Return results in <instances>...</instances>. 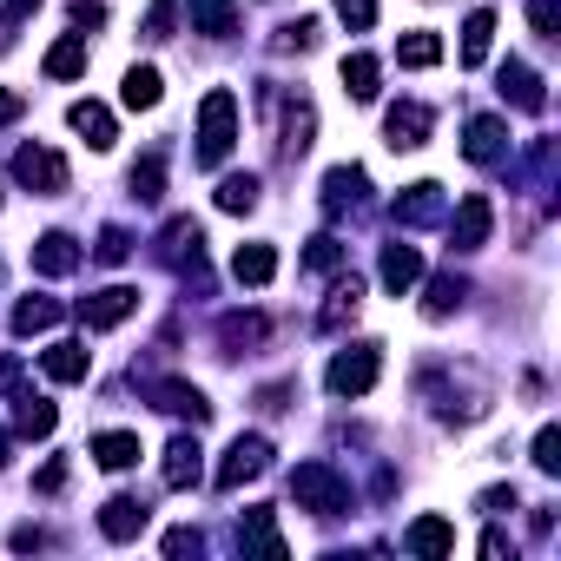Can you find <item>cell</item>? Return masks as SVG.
<instances>
[{
    "instance_id": "6da1fadb",
    "label": "cell",
    "mask_w": 561,
    "mask_h": 561,
    "mask_svg": "<svg viewBox=\"0 0 561 561\" xmlns=\"http://www.w3.org/2000/svg\"><path fill=\"white\" fill-rule=\"evenodd\" d=\"M231 146H238V93L211 87L198 100V165H225Z\"/></svg>"
},
{
    "instance_id": "7a4b0ae2",
    "label": "cell",
    "mask_w": 561,
    "mask_h": 561,
    "mask_svg": "<svg viewBox=\"0 0 561 561\" xmlns=\"http://www.w3.org/2000/svg\"><path fill=\"white\" fill-rule=\"evenodd\" d=\"M377 377H383V351H377V344H344V351L331 357V370H324V390L351 403V397H370Z\"/></svg>"
},
{
    "instance_id": "3957f363",
    "label": "cell",
    "mask_w": 561,
    "mask_h": 561,
    "mask_svg": "<svg viewBox=\"0 0 561 561\" xmlns=\"http://www.w3.org/2000/svg\"><path fill=\"white\" fill-rule=\"evenodd\" d=\"M291 502L311 508V515H344L351 508V482L331 462H298L291 469Z\"/></svg>"
},
{
    "instance_id": "277c9868",
    "label": "cell",
    "mask_w": 561,
    "mask_h": 561,
    "mask_svg": "<svg viewBox=\"0 0 561 561\" xmlns=\"http://www.w3.org/2000/svg\"><path fill=\"white\" fill-rule=\"evenodd\" d=\"M159 257H165L179 277H192L198 291H211V271H205V231H198V218H165V231H159Z\"/></svg>"
},
{
    "instance_id": "5b68a950",
    "label": "cell",
    "mask_w": 561,
    "mask_h": 561,
    "mask_svg": "<svg viewBox=\"0 0 561 561\" xmlns=\"http://www.w3.org/2000/svg\"><path fill=\"white\" fill-rule=\"evenodd\" d=\"M264 469H271V436L251 430V436H231V449L218 456L211 482H218V489H244V482H257Z\"/></svg>"
},
{
    "instance_id": "8992f818",
    "label": "cell",
    "mask_w": 561,
    "mask_h": 561,
    "mask_svg": "<svg viewBox=\"0 0 561 561\" xmlns=\"http://www.w3.org/2000/svg\"><path fill=\"white\" fill-rule=\"evenodd\" d=\"M14 179H21L34 198H60V192H67V159H60L54 146H41V139H34V146H21V152H14Z\"/></svg>"
},
{
    "instance_id": "52a82bcc",
    "label": "cell",
    "mask_w": 561,
    "mask_h": 561,
    "mask_svg": "<svg viewBox=\"0 0 561 561\" xmlns=\"http://www.w3.org/2000/svg\"><path fill=\"white\" fill-rule=\"evenodd\" d=\"M146 397H152V410H165V416H179V423H192V430H205V423H211L205 390H198V383H185V377H152V383H146Z\"/></svg>"
},
{
    "instance_id": "ba28073f",
    "label": "cell",
    "mask_w": 561,
    "mask_h": 561,
    "mask_svg": "<svg viewBox=\"0 0 561 561\" xmlns=\"http://www.w3.org/2000/svg\"><path fill=\"white\" fill-rule=\"evenodd\" d=\"M495 93H502L515 113H548V87H541V73H535L528 60H502V67H495Z\"/></svg>"
},
{
    "instance_id": "9c48e42d",
    "label": "cell",
    "mask_w": 561,
    "mask_h": 561,
    "mask_svg": "<svg viewBox=\"0 0 561 561\" xmlns=\"http://www.w3.org/2000/svg\"><path fill=\"white\" fill-rule=\"evenodd\" d=\"M364 205H370L364 165H331V172H324V218H357Z\"/></svg>"
},
{
    "instance_id": "30bf717a",
    "label": "cell",
    "mask_w": 561,
    "mask_h": 561,
    "mask_svg": "<svg viewBox=\"0 0 561 561\" xmlns=\"http://www.w3.org/2000/svg\"><path fill=\"white\" fill-rule=\"evenodd\" d=\"M489 231H495V205L482 198V192H469L462 205H456V218H449V251H482L489 244Z\"/></svg>"
},
{
    "instance_id": "8fae6325",
    "label": "cell",
    "mask_w": 561,
    "mask_h": 561,
    "mask_svg": "<svg viewBox=\"0 0 561 561\" xmlns=\"http://www.w3.org/2000/svg\"><path fill=\"white\" fill-rule=\"evenodd\" d=\"M430 126H436V113H430L423 100H397V106L383 113V139H390L397 152H416V146H430Z\"/></svg>"
},
{
    "instance_id": "7c38bea8",
    "label": "cell",
    "mask_w": 561,
    "mask_h": 561,
    "mask_svg": "<svg viewBox=\"0 0 561 561\" xmlns=\"http://www.w3.org/2000/svg\"><path fill=\"white\" fill-rule=\"evenodd\" d=\"M462 159H469V165H502V159H508V119L476 113L469 133H462Z\"/></svg>"
},
{
    "instance_id": "4fadbf2b",
    "label": "cell",
    "mask_w": 561,
    "mask_h": 561,
    "mask_svg": "<svg viewBox=\"0 0 561 561\" xmlns=\"http://www.w3.org/2000/svg\"><path fill=\"white\" fill-rule=\"evenodd\" d=\"M443 211H449V205H443V185H436V179H416V185H403V192L390 198V218L410 225V231H416V225H436Z\"/></svg>"
},
{
    "instance_id": "5bb4252c",
    "label": "cell",
    "mask_w": 561,
    "mask_h": 561,
    "mask_svg": "<svg viewBox=\"0 0 561 561\" xmlns=\"http://www.w3.org/2000/svg\"><path fill=\"white\" fill-rule=\"evenodd\" d=\"M133 311H139V291H133V285H106V291L80 298V324H87V331H113V324H126Z\"/></svg>"
},
{
    "instance_id": "9a60e30c",
    "label": "cell",
    "mask_w": 561,
    "mask_h": 561,
    "mask_svg": "<svg viewBox=\"0 0 561 561\" xmlns=\"http://www.w3.org/2000/svg\"><path fill=\"white\" fill-rule=\"evenodd\" d=\"M27 257H34V271H41V277H73L87 251H80V238H73V231H41Z\"/></svg>"
},
{
    "instance_id": "2e32d148",
    "label": "cell",
    "mask_w": 561,
    "mask_h": 561,
    "mask_svg": "<svg viewBox=\"0 0 561 561\" xmlns=\"http://www.w3.org/2000/svg\"><path fill=\"white\" fill-rule=\"evenodd\" d=\"M159 476H165V489H192V482L205 476L198 430H185V436H172V443H165V462H159Z\"/></svg>"
},
{
    "instance_id": "e0dca14e",
    "label": "cell",
    "mask_w": 561,
    "mask_h": 561,
    "mask_svg": "<svg viewBox=\"0 0 561 561\" xmlns=\"http://www.w3.org/2000/svg\"><path fill=\"white\" fill-rule=\"evenodd\" d=\"M146 522H152V502H139V495H113V502L100 508V535H106V541H139Z\"/></svg>"
},
{
    "instance_id": "ac0fdd59",
    "label": "cell",
    "mask_w": 561,
    "mask_h": 561,
    "mask_svg": "<svg viewBox=\"0 0 561 561\" xmlns=\"http://www.w3.org/2000/svg\"><path fill=\"white\" fill-rule=\"evenodd\" d=\"M377 277H383V291H390V298H403L410 285H423V251H416V244H403V238H397V244H383Z\"/></svg>"
},
{
    "instance_id": "d6986e66",
    "label": "cell",
    "mask_w": 561,
    "mask_h": 561,
    "mask_svg": "<svg viewBox=\"0 0 561 561\" xmlns=\"http://www.w3.org/2000/svg\"><path fill=\"white\" fill-rule=\"evenodd\" d=\"M67 126H73L93 152H106V146L119 139V126H113V113H106L100 100H73V106H67Z\"/></svg>"
},
{
    "instance_id": "ffe728a7",
    "label": "cell",
    "mask_w": 561,
    "mask_h": 561,
    "mask_svg": "<svg viewBox=\"0 0 561 561\" xmlns=\"http://www.w3.org/2000/svg\"><path fill=\"white\" fill-rule=\"evenodd\" d=\"M41 370H47L54 383H87V377H93V351L73 344V337H67V344H47V351H41Z\"/></svg>"
},
{
    "instance_id": "44dd1931",
    "label": "cell",
    "mask_w": 561,
    "mask_h": 561,
    "mask_svg": "<svg viewBox=\"0 0 561 561\" xmlns=\"http://www.w3.org/2000/svg\"><path fill=\"white\" fill-rule=\"evenodd\" d=\"M192 8V34H205V41H231L238 34V0H185Z\"/></svg>"
},
{
    "instance_id": "7402d4cb",
    "label": "cell",
    "mask_w": 561,
    "mask_h": 561,
    "mask_svg": "<svg viewBox=\"0 0 561 561\" xmlns=\"http://www.w3.org/2000/svg\"><path fill=\"white\" fill-rule=\"evenodd\" d=\"M403 548H410V554H423V561H443V554L456 548V528H449L443 515H416V522H410V535H403Z\"/></svg>"
},
{
    "instance_id": "603a6c76",
    "label": "cell",
    "mask_w": 561,
    "mask_h": 561,
    "mask_svg": "<svg viewBox=\"0 0 561 561\" xmlns=\"http://www.w3.org/2000/svg\"><path fill=\"white\" fill-rule=\"evenodd\" d=\"M271 337V324L257 318V311H231V318H218V344H225V357H244L251 344H264Z\"/></svg>"
},
{
    "instance_id": "cb8c5ba5",
    "label": "cell",
    "mask_w": 561,
    "mask_h": 561,
    "mask_svg": "<svg viewBox=\"0 0 561 561\" xmlns=\"http://www.w3.org/2000/svg\"><path fill=\"white\" fill-rule=\"evenodd\" d=\"M277 106H285V100H277ZM311 133H318L311 106H305V100L285 106V126H277V152H285V159H305V152H311Z\"/></svg>"
},
{
    "instance_id": "d4e9b609",
    "label": "cell",
    "mask_w": 561,
    "mask_h": 561,
    "mask_svg": "<svg viewBox=\"0 0 561 561\" xmlns=\"http://www.w3.org/2000/svg\"><path fill=\"white\" fill-rule=\"evenodd\" d=\"M87 60H93V54H87V34H67V41H54V47H47V60H41V67H47V80H80V73H87Z\"/></svg>"
},
{
    "instance_id": "484cf974",
    "label": "cell",
    "mask_w": 561,
    "mask_h": 561,
    "mask_svg": "<svg viewBox=\"0 0 561 561\" xmlns=\"http://www.w3.org/2000/svg\"><path fill=\"white\" fill-rule=\"evenodd\" d=\"M344 93L351 100H377L383 93V60L377 54H344Z\"/></svg>"
},
{
    "instance_id": "4316f807",
    "label": "cell",
    "mask_w": 561,
    "mask_h": 561,
    "mask_svg": "<svg viewBox=\"0 0 561 561\" xmlns=\"http://www.w3.org/2000/svg\"><path fill=\"white\" fill-rule=\"evenodd\" d=\"M139 456H146V449H139L133 430H100V436H93V462H100V469H133Z\"/></svg>"
},
{
    "instance_id": "83f0119b",
    "label": "cell",
    "mask_w": 561,
    "mask_h": 561,
    "mask_svg": "<svg viewBox=\"0 0 561 561\" xmlns=\"http://www.w3.org/2000/svg\"><path fill=\"white\" fill-rule=\"evenodd\" d=\"M231 277H238V285H271V277H277V251L271 244H238L231 251Z\"/></svg>"
},
{
    "instance_id": "f1b7e54d",
    "label": "cell",
    "mask_w": 561,
    "mask_h": 561,
    "mask_svg": "<svg viewBox=\"0 0 561 561\" xmlns=\"http://www.w3.org/2000/svg\"><path fill=\"white\" fill-rule=\"evenodd\" d=\"M489 41H495V8H476L469 21H462V67H482L489 60Z\"/></svg>"
},
{
    "instance_id": "f546056e",
    "label": "cell",
    "mask_w": 561,
    "mask_h": 561,
    "mask_svg": "<svg viewBox=\"0 0 561 561\" xmlns=\"http://www.w3.org/2000/svg\"><path fill=\"white\" fill-rule=\"evenodd\" d=\"M462 298H469V285L456 271H443V277H430V291H423V318H456Z\"/></svg>"
},
{
    "instance_id": "4dcf8cb0",
    "label": "cell",
    "mask_w": 561,
    "mask_h": 561,
    "mask_svg": "<svg viewBox=\"0 0 561 561\" xmlns=\"http://www.w3.org/2000/svg\"><path fill=\"white\" fill-rule=\"evenodd\" d=\"M119 100H126L133 113H152V106L165 100V80H159V67H133V73H126V87H119Z\"/></svg>"
},
{
    "instance_id": "1f68e13d",
    "label": "cell",
    "mask_w": 561,
    "mask_h": 561,
    "mask_svg": "<svg viewBox=\"0 0 561 561\" xmlns=\"http://www.w3.org/2000/svg\"><path fill=\"white\" fill-rule=\"evenodd\" d=\"M126 185H133L139 205H159V198H165V152H146V159L126 172Z\"/></svg>"
},
{
    "instance_id": "d6a6232c",
    "label": "cell",
    "mask_w": 561,
    "mask_h": 561,
    "mask_svg": "<svg viewBox=\"0 0 561 561\" xmlns=\"http://www.w3.org/2000/svg\"><path fill=\"white\" fill-rule=\"evenodd\" d=\"M357 305H364V285H357V277H344V285L331 291V305H324V331H344V324H357Z\"/></svg>"
},
{
    "instance_id": "836d02e7",
    "label": "cell",
    "mask_w": 561,
    "mask_h": 561,
    "mask_svg": "<svg viewBox=\"0 0 561 561\" xmlns=\"http://www.w3.org/2000/svg\"><path fill=\"white\" fill-rule=\"evenodd\" d=\"M54 423H60V410H54L47 397H21V410H14V436H54Z\"/></svg>"
},
{
    "instance_id": "e575fe53",
    "label": "cell",
    "mask_w": 561,
    "mask_h": 561,
    "mask_svg": "<svg viewBox=\"0 0 561 561\" xmlns=\"http://www.w3.org/2000/svg\"><path fill=\"white\" fill-rule=\"evenodd\" d=\"M54 324H60V305H54V298H21V305H14V331H21V337L54 331Z\"/></svg>"
},
{
    "instance_id": "d590c367",
    "label": "cell",
    "mask_w": 561,
    "mask_h": 561,
    "mask_svg": "<svg viewBox=\"0 0 561 561\" xmlns=\"http://www.w3.org/2000/svg\"><path fill=\"white\" fill-rule=\"evenodd\" d=\"M251 205H257V172H231V179L218 185V211L238 218V211H251Z\"/></svg>"
},
{
    "instance_id": "8d00e7d4",
    "label": "cell",
    "mask_w": 561,
    "mask_h": 561,
    "mask_svg": "<svg viewBox=\"0 0 561 561\" xmlns=\"http://www.w3.org/2000/svg\"><path fill=\"white\" fill-rule=\"evenodd\" d=\"M238 535H251L257 548H271V554H285V535H277V522H271V508H244V522H238Z\"/></svg>"
},
{
    "instance_id": "74e56055",
    "label": "cell",
    "mask_w": 561,
    "mask_h": 561,
    "mask_svg": "<svg viewBox=\"0 0 561 561\" xmlns=\"http://www.w3.org/2000/svg\"><path fill=\"white\" fill-rule=\"evenodd\" d=\"M397 60H403V67H436V60H443V41H436V34H403V41H397Z\"/></svg>"
},
{
    "instance_id": "f35d334b",
    "label": "cell",
    "mask_w": 561,
    "mask_h": 561,
    "mask_svg": "<svg viewBox=\"0 0 561 561\" xmlns=\"http://www.w3.org/2000/svg\"><path fill=\"white\" fill-rule=\"evenodd\" d=\"M344 257H351V251H344V244H337V238L324 231V238H311V251H305V271L331 277V271H344Z\"/></svg>"
},
{
    "instance_id": "ab89813d",
    "label": "cell",
    "mask_w": 561,
    "mask_h": 561,
    "mask_svg": "<svg viewBox=\"0 0 561 561\" xmlns=\"http://www.w3.org/2000/svg\"><path fill=\"white\" fill-rule=\"evenodd\" d=\"M311 41H318V21H311V14H298V21H285V27L271 34V47H277V54H305Z\"/></svg>"
},
{
    "instance_id": "60d3db41",
    "label": "cell",
    "mask_w": 561,
    "mask_h": 561,
    "mask_svg": "<svg viewBox=\"0 0 561 561\" xmlns=\"http://www.w3.org/2000/svg\"><path fill=\"white\" fill-rule=\"evenodd\" d=\"M172 27H179V0H152V8H146V27H139V41H172Z\"/></svg>"
},
{
    "instance_id": "b9f144b4",
    "label": "cell",
    "mask_w": 561,
    "mask_h": 561,
    "mask_svg": "<svg viewBox=\"0 0 561 561\" xmlns=\"http://www.w3.org/2000/svg\"><path fill=\"white\" fill-rule=\"evenodd\" d=\"M93 257H100V264H126V257H133V231H126V225H106L100 244H93Z\"/></svg>"
},
{
    "instance_id": "7bdbcfd3",
    "label": "cell",
    "mask_w": 561,
    "mask_h": 561,
    "mask_svg": "<svg viewBox=\"0 0 561 561\" xmlns=\"http://www.w3.org/2000/svg\"><path fill=\"white\" fill-rule=\"evenodd\" d=\"M535 469H541V476H561V430H554V423L535 430Z\"/></svg>"
},
{
    "instance_id": "ee69618b",
    "label": "cell",
    "mask_w": 561,
    "mask_h": 561,
    "mask_svg": "<svg viewBox=\"0 0 561 561\" xmlns=\"http://www.w3.org/2000/svg\"><path fill=\"white\" fill-rule=\"evenodd\" d=\"M331 8H337V21H344L351 34H370V27H377V0H331Z\"/></svg>"
},
{
    "instance_id": "f6af8a7d",
    "label": "cell",
    "mask_w": 561,
    "mask_h": 561,
    "mask_svg": "<svg viewBox=\"0 0 561 561\" xmlns=\"http://www.w3.org/2000/svg\"><path fill=\"white\" fill-rule=\"evenodd\" d=\"M528 21L541 41H561V0H528Z\"/></svg>"
},
{
    "instance_id": "bcb514c9",
    "label": "cell",
    "mask_w": 561,
    "mask_h": 561,
    "mask_svg": "<svg viewBox=\"0 0 561 561\" xmlns=\"http://www.w3.org/2000/svg\"><path fill=\"white\" fill-rule=\"evenodd\" d=\"M34 14H41V0H8V8H0V47H8L21 34V21H34Z\"/></svg>"
},
{
    "instance_id": "7dc6e473",
    "label": "cell",
    "mask_w": 561,
    "mask_h": 561,
    "mask_svg": "<svg viewBox=\"0 0 561 561\" xmlns=\"http://www.w3.org/2000/svg\"><path fill=\"white\" fill-rule=\"evenodd\" d=\"M476 508H482V515H508V508H522V495H515V489H482Z\"/></svg>"
},
{
    "instance_id": "c3c4849f",
    "label": "cell",
    "mask_w": 561,
    "mask_h": 561,
    "mask_svg": "<svg viewBox=\"0 0 561 561\" xmlns=\"http://www.w3.org/2000/svg\"><path fill=\"white\" fill-rule=\"evenodd\" d=\"M67 21L87 34V27H106V8H100V0H73V14H67Z\"/></svg>"
},
{
    "instance_id": "681fc988",
    "label": "cell",
    "mask_w": 561,
    "mask_h": 561,
    "mask_svg": "<svg viewBox=\"0 0 561 561\" xmlns=\"http://www.w3.org/2000/svg\"><path fill=\"white\" fill-rule=\"evenodd\" d=\"M34 489H41V495H60V489H67V462L54 456V462H47V469L34 476Z\"/></svg>"
},
{
    "instance_id": "f907efd6",
    "label": "cell",
    "mask_w": 561,
    "mask_h": 561,
    "mask_svg": "<svg viewBox=\"0 0 561 561\" xmlns=\"http://www.w3.org/2000/svg\"><path fill=\"white\" fill-rule=\"evenodd\" d=\"M198 548H205L198 528H172V535H165V554H198Z\"/></svg>"
},
{
    "instance_id": "816d5d0a",
    "label": "cell",
    "mask_w": 561,
    "mask_h": 561,
    "mask_svg": "<svg viewBox=\"0 0 561 561\" xmlns=\"http://www.w3.org/2000/svg\"><path fill=\"white\" fill-rule=\"evenodd\" d=\"M27 113V93H14V87H0V126H14Z\"/></svg>"
},
{
    "instance_id": "f5cc1de1",
    "label": "cell",
    "mask_w": 561,
    "mask_h": 561,
    "mask_svg": "<svg viewBox=\"0 0 561 561\" xmlns=\"http://www.w3.org/2000/svg\"><path fill=\"white\" fill-rule=\"evenodd\" d=\"M257 410H291V383H271V390H257Z\"/></svg>"
},
{
    "instance_id": "db71d44e",
    "label": "cell",
    "mask_w": 561,
    "mask_h": 561,
    "mask_svg": "<svg viewBox=\"0 0 561 561\" xmlns=\"http://www.w3.org/2000/svg\"><path fill=\"white\" fill-rule=\"evenodd\" d=\"M21 383V357H0V397H8Z\"/></svg>"
},
{
    "instance_id": "11a10c76",
    "label": "cell",
    "mask_w": 561,
    "mask_h": 561,
    "mask_svg": "<svg viewBox=\"0 0 561 561\" xmlns=\"http://www.w3.org/2000/svg\"><path fill=\"white\" fill-rule=\"evenodd\" d=\"M14 548H21V554H27V548H47V535H41V528H14Z\"/></svg>"
},
{
    "instance_id": "9f6ffc18",
    "label": "cell",
    "mask_w": 561,
    "mask_h": 561,
    "mask_svg": "<svg viewBox=\"0 0 561 561\" xmlns=\"http://www.w3.org/2000/svg\"><path fill=\"white\" fill-rule=\"evenodd\" d=\"M482 554H489V561H502V554H508V541H502V528H489V535H482Z\"/></svg>"
},
{
    "instance_id": "6f0895ef",
    "label": "cell",
    "mask_w": 561,
    "mask_h": 561,
    "mask_svg": "<svg viewBox=\"0 0 561 561\" xmlns=\"http://www.w3.org/2000/svg\"><path fill=\"white\" fill-rule=\"evenodd\" d=\"M0 469H8V430H0Z\"/></svg>"
}]
</instances>
